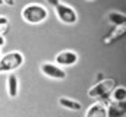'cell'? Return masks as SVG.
Returning a JSON list of instances; mask_svg holds the SVG:
<instances>
[{"label":"cell","instance_id":"14","mask_svg":"<svg viewBox=\"0 0 126 117\" xmlns=\"http://www.w3.org/2000/svg\"><path fill=\"white\" fill-rule=\"evenodd\" d=\"M1 3L7 6H15V0H1Z\"/></svg>","mask_w":126,"mask_h":117},{"label":"cell","instance_id":"16","mask_svg":"<svg viewBox=\"0 0 126 117\" xmlns=\"http://www.w3.org/2000/svg\"><path fill=\"white\" fill-rule=\"evenodd\" d=\"M1 45H4V37L3 35H0V47Z\"/></svg>","mask_w":126,"mask_h":117},{"label":"cell","instance_id":"11","mask_svg":"<svg viewBox=\"0 0 126 117\" xmlns=\"http://www.w3.org/2000/svg\"><path fill=\"white\" fill-rule=\"evenodd\" d=\"M109 21H110V24H113L116 27H125L126 15L120 13V12H110L109 13Z\"/></svg>","mask_w":126,"mask_h":117},{"label":"cell","instance_id":"15","mask_svg":"<svg viewBox=\"0 0 126 117\" xmlns=\"http://www.w3.org/2000/svg\"><path fill=\"white\" fill-rule=\"evenodd\" d=\"M47 3H48L50 6H56V4L60 3V0H47Z\"/></svg>","mask_w":126,"mask_h":117},{"label":"cell","instance_id":"7","mask_svg":"<svg viewBox=\"0 0 126 117\" xmlns=\"http://www.w3.org/2000/svg\"><path fill=\"white\" fill-rule=\"evenodd\" d=\"M107 108V117H125V102H110Z\"/></svg>","mask_w":126,"mask_h":117},{"label":"cell","instance_id":"13","mask_svg":"<svg viewBox=\"0 0 126 117\" xmlns=\"http://www.w3.org/2000/svg\"><path fill=\"white\" fill-rule=\"evenodd\" d=\"M7 27H9V19L6 16L0 15V35H1V32H4L7 29Z\"/></svg>","mask_w":126,"mask_h":117},{"label":"cell","instance_id":"2","mask_svg":"<svg viewBox=\"0 0 126 117\" xmlns=\"http://www.w3.org/2000/svg\"><path fill=\"white\" fill-rule=\"evenodd\" d=\"M25 58L21 51H10L0 57V73H12L24 64Z\"/></svg>","mask_w":126,"mask_h":117},{"label":"cell","instance_id":"3","mask_svg":"<svg viewBox=\"0 0 126 117\" xmlns=\"http://www.w3.org/2000/svg\"><path fill=\"white\" fill-rule=\"evenodd\" d=\"M113 88H114V81L113 79H104V81L98 82L97 85H94L93 88H90L88 97L97 98V100H106V98H109Z\"/></svg>","mask_w":126,"mask_h":117},{"label":"cell","instance_id":"17","mask_svg":"<svg viewBox=\"0 0 126 117\" xmlns=\"http://www.w3.org/2000/svg\"><path fill=\"white\" fill-rule=\"evenodd\" d=\"M88 1H93V0H88Z\"/></svg>","mask_w":126,"mask_h":117},{"label":"cell","instance_id":"12","mask_svg":"<svg viewBox=\"0 0 126 117\" xmlns=\"http://www.w3.org/2000/svg\"><path fill=\"white\" fill-rule=\"evenodd\" d=\"M111 98H113V101H116V102H125V100H126V88L125 87L116 88V89L113 91V94H111Z\"/></svg>","mask_w":126,"mask_h":117},{"label":"cell","instance_id":"4","mask_svg":"<svg viewBox=\"0 0 126 117\" xmlns=\"http://www.w3.org/2000/svg\"><path fill=\"white\" fill-rule=\"evenodd\" d=\"M54 10H56V15L59 18V21H62L63 24H66V25L76 24L78 13H76V10L73 7H70V6H67V4H64V3L60 1L59 4L54 6Z\"/></svg>","mask_w":126,"mask_h":117},{"label":"cell","instance_id":"1","mask_svg":"<svg viewBox=\"0 0 126 117\" xmlns=\"http://www.w3.org/2000/svg\"><path fill=\"white\" fill-rule=\"evenodd\" d=\"M21 16L25 22L32 24V25H38V24H43L48 18V10L43 4L30 3V4L24 6V9L21 12Z\"/></svg>","mask_w":126,"mask_h":117},{"label":"cell","instance_id":"9","mask_svg":"<svg viewBox=\"0 0 126 117\" xmlns=\"http://www.w3.org/2000/svg\"><path fill=\"white\" fill-rule=\"evenodd\" d=\"M18 91H19V82H18V76L12 72L9 73L7 76V94L10 98H15L18 95Z\"/></svg>","mask_w":126,"mask_h":117},{"label":"cell","instance_id":"5","mask_svg":"<svg viewBox=\"0 0 126 117\" xmlns=\"http://www.w3.org/2000/svg\"><path fill=\"white\" fill-rule=\"evenodd\" d=\"M41 72L50 78V79H56V81H62L66 78V72L63 70V67L53 64V63H43L41 64Z\"/></svg>","mask_w":126,"mask_h":117},{"label":"cell","instance_id":"6","mask_svg":"<svg viewBox=\"0 0 126 117\" xmlns=\"http://www.w3.org/2000/svg\"><path fill=\"white\" fill-rule=\"evenodd\" d=\"M56 64L60 66V67H67V66H73L78 63V54L75 51H70V50H66V51H60L57 56H56Z\"/></svg>","mask_w":126,"mask_h":117},{"label":"cell","instance_id":"10","mask_svg":"<svg viewBox=\"0 0 126 117\" xmlns=\"http://www.w3.org/2000/svg\"><path fill=\"white\" fill-rule=\"evenodd\" d=\"M59 104L62 105L63 108H67V110H72V111H79L82 108L81 102H78L75 100H70V98H66V97L59 98Z\"/></svg>","mask_w":126,"mask_h":117},{"label":"cell","instance_id":"8","mask_svg":"<svg viewBox=\"0 0 126 117\" xmlns=\"http://www.w3.org/2000/svg\"><path fill=\"white\" fill-rule=\"evenodd\" d=\"M85 117H107V108L103 102H95L88 108Z\"/></svg>","mask_w":126,"mask_h":117},{"label":"cell","instance_id":"18","mask_svg":"<svg viewBox=\"0 0 126 117\" xmlns=\"http://www.w3.org/2000/svg\"><path fill=\"white\" fill-rule=\"evenodd\" d=\"M0 57H1V56H0Z\"/></svg>","mask_w":126,"mask_h":117}]
</instances>
